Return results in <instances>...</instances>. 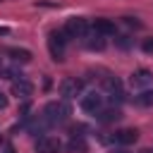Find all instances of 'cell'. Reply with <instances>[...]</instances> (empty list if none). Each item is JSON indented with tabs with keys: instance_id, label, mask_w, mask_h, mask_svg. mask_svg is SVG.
I'll return each instance as SVG.
<instances>
[{
	"instance_id": "cell-11",
	"label": "cell",
	"mask_w": 153,
	"mask_h": 153,
	"mask_svg": "<svg viewBox=\"0 0 153 153\" xmlns=\"http://www.w3.org/2000/svg\"><path fill=\"white\" fill-rule=\"evenodd\" d=\"M86 48H88V50H103V48H105V38H103L100 33H96V31H93L91 36L86 33Z\"/></svg>"
},
{
	"instance_id": "cell-3",
	"label": "cell",
	"mask_w": 153,
	"mask_h": 153,
	"mask_svg": "<svg viewBox=\"0 0 153 153\" xmlns=\"http://www.w3.org/2000/svg\"><path fill=\"white\" fill-rule=\"evenodd\" d=\"M79 105H81V110H84V112H91V115H96V112H100V108H103V96H100L98 91L81 93V98H79Z\"/></svg>"
},
{
	"instance_id": "cell-2",
	"label": "cell",
	"mask_w": 153,
	"mask_h": 153,
	"mask_svg": "<svg viewBox=\"0 0 153 153\" xmlns=\"http://www.w3.org/2000/svg\"><path fill=\"white\" fill-rule=\"evenodd\" d=\"M65 45H67V33L65 31H50L48 33V50H50V57L55 62L65 60Z\"/></svg>"
},
{
	"instance_id": "cell-15",
	"label": "cell",
	"mask_w": 153,
	"mask_h": 153,
	"mask_svg": "<svg viewBox=\"0 0 153 153\" xmlns=\"http://www.w3.org/2000/svg\"><path fill=\"white\" fill-rule=\"evenodd\" d=\"M136 103L139 105H153V91H141L136 96Z\"/></svg>"
},
{
	"instance_id": "cell-9",
	"label": "cell",
	"mask_w": 153,
	"mask_h": 153,
	"mask_svg": "<svg viewBox=\"0 0 153 153\" xmlns=\"http://www.w3.org/2000/svg\"><path fill=\"white\" fill-rule=\"evenodd\" d=\"M93 31L100 36H112L115 33V22L112 19H96L93 22Z\"/></svg>"
},
{
	"instance_id": "cell-17",
	"label": "cell",
	"mask_w": 153,
	"mask_h": 153,
	"mask_svg": "<svg viewBox=\"0 0 153 153\" xmlns=\"http://www.w3.org/2000/svg\"><path fill=\"white\" fill-rule=\"evenodd\" d=\"M127 24L134 26V29H141V22H136V19H131V17H127Z\"/></svg>"
},
{
	"instance_id": "cell-4",
	"label": "cell",
	"mask_w": 153,
	"mask_h": 153,
	"mask_svg": "<svg viewBox=\"0 0 153 153\" xmlns=\"http://www.w3.org/2000/svg\"><path fill=\"white\" fill-rule=\"evenodd\" d=\"M81 93H84V81H81V79L67 76V79L60 81V96H65V98H76V96H81Z\"/></svg>"
},
{
	"instance_id": "cell-7",
	"label": "cell",
	"mask_w": 153,
	"mask_h": 153,
	"mask_svg": "<svg viewBox=\"0 0 153 153\" xmlns=\"http://www.w3.org/2000/svg\"><path fill=\"white\" fill-rule=\"evenodd\" d=\"M153 81V74L148 72V69H136L134 74H131V79H129V84L134 86V88H143V86H148Z\"/></svg>"
},
{
	"instance_id": "cell-16",
	"label": "cell",
	"mask_w": 153,
	"mask_h": 153,
	"mask_svg": "<svg viewBox=\"0 0 153 153\" xmlns=\"http://www.w3.org/2000/svg\"><path fill=\"white\" fill-rule=\"evenodd\" d=\"M141 48H143V53H153V38H146L141 43Z\"/></svg>"
},
{
	"instance_id": "cell-10",
	"label": "cell",
	"mask_w": 153,
	"mask_h": 153,
	"mask_svg": "<svg viewBox=\"0 0 153 153\" xmlns=\"http://www.w3.org/2000/svg\"><path fill=\"white\" fill-rule=\"evenodd\" d=\"M136 139H139V131L136 129H120V131H115V141L117 143H124L127 146V143H134Z\"/></svg>"
},
{
	"instance_id": "cell-5",
	"label": "cell",
	"mask_w": 153,
	"mask_h": 153,
	"mask_svg": "<svg viewBox=\"0 0 153 153\" xmlns=\"http://www.w3.org/2000/svg\"><path fill=\"white\" fill-rule=\"evenodd\" d=\"M65 33H67L69 38H86V33H88V24H86V19H81V17H72V19H67V24H65Z\"/></svg>"
},
{
	"instance_id": "cell-8",
	"label": "cell",
	"mask_w": 153,
	"mask_h": 153,
	"mask_svg": "<svg viewBox=\"0 0 153 153\" xmlns=\"http://www.w3.org/2000/svg\"><path fill=\"white\" fill-rule=\"evenodd\" d=\"M12 93L17 96V98H29L31 93H33V86L22 76V79H17V81H12Z\"/></svg>"
},
{
	"instance_id": "cell-1",
	"label": "cell",
	"mask_w": 153,
	"mask_h": 153,
	"mask_svg": "<svg viewBox=\"0 0 153 153\" xmlns=\"http://www.w3.org/2000/svg\"><path fill=\"white\" fill-rule=\"evenodd\" d=\"M43 117H45L48 124H60L69 117V105L65 100H50L43 110Z\"/></svg>"
},
{
	"instance_id": "cell-6",
	"label": "cell",
	"mask_w": 153,
	"mask_h": 153,
	"mask_svg": "<svg viewBox=\"0 0 153 153\" xmlns=\"http://www.w3.org/2000/svg\"><path fill=\"white\" fill-rule=\"evenodd\" d=\"M60 146H62V143H60L57 136L45 134V136H41V139L36 141V153H57Z\"/></svg>"
},
{
	"instance_id": "cell-18",
	"label": "cell",
	"mask_w": 153,
	"mask_h": 153,
	"mask_svg": "<svg viewBox=\"0 0 153 153\" xmlns=\"http://www.w3.org/2000/svg\"><path fill=\"white\" fill-rule=\"evenodd\" d=\"M2 108H7V96H5V93H0V110H2Z\"/></svg>"
},
{
	"instance_id": "cell-19",
	"label": "cell",
	"mask_w": 153,
	"mask_h": 153,
	"mask_svg": "<svg viewBox=\"0 0 153 153\" xmlns=\"http://www.w3.org/2000/svg\"><path fill=\"white\" fill-rule=\"evenodd\" d=\"M117 153H122V151H117Z\"/></svg>"
},
{
	"instance_id": "cell-12",
	"label": "cell",
	"mask_w": 153,
	"mask_h": 153,
	"mask_svg": "<svg viewBox=\"0 0 153 153\" xmlns=\"http://www.w3.org/2000/svg\"><path fill=\"white\" fill-rule=\"evenodd\" d=\"M7 55H10L14 62H24V65H26V62H31V53H29L26 48H10V50H7Z\"/></svg>"
},
{
	"instance_id": "cell-13",
	"label": "cell",
	"mask_w": 153,
	"mask_h": 153,
	"mask_svg": "<svg viewBox=\"0 0 153 153\" xmlns=\"http://www.w3.org/2000/svg\"><path fill=\"white\" fill-rule=\"evenodd\" d=\"M122 117V112L115 108V110H103V112H98V120L100 122H115V120H120Z\"/></svg>"
},
{
	"instance_id": "cell-14",
	"label": "cell",
	"mask_w": 153,
	"mask_h": 153,
	"mask_svg": "<svg viewBox=\"0 0 153 153\" xmlns=\"http://www.w3.org/2000/svg\"><path fill=\"white\" fill-rule=\"evenodd\" d=\"M67 151H72V153H74V151L84 153V151H86V141H84V139H76V136H74V139H72V141L67 143Z\"/></svg>"
}]
</instances>
